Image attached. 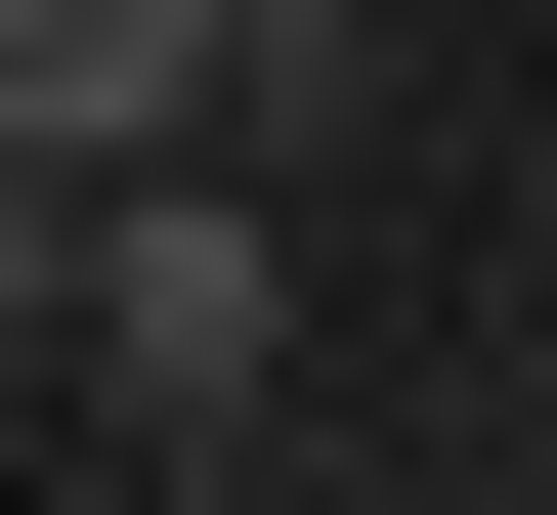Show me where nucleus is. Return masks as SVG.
Instances as JSON below:
<instances>
[{
    "instance_id": "obj_1",
    "label": "nucleus",
    "mask_w": 557,
    "mask_h": 515,
    "mask_svg": "<svg viewBox=\"0 0 557 515\" xmlns=\"http://www.w3.org/2000/svg\"><path fill=\"white\" fill-rule=\"evenodd\" d=\"M86 430H129V473H214V430H300V216H258V130L86 172Z\"/></svg>"
},
{
    "instance_id": "obj_3",
    "label": "nucleus",
    "mask_w": 557,
    "mask_h": 515,
    "mask_svg": "<svg viewBox=\"0 0 557 515\" xmlns=\"http://www.w3.org/2000/svg\"><path fill=\"white\" fill-rule=\"evenodd\" d=\"M214 130H258V172H300V130H386V0H214Z\"/></svg>"
},
{
    "instance_id": "obj_2",
    "label": "nucleus",
    "mask_w": 557,
    "mask_h": 515,
    "mask_svg": "<svg viewBox=\"0 0 557 515\" xmlns=\"http://www.w3.org/2000/svg\"><path fill=\"white\" fill-rule=\"evenodd\" d=\"M0 130H44V172H172L214 130V0H0Z\"/></svg>"
}]
</instances>
